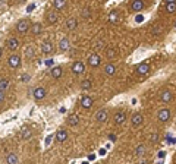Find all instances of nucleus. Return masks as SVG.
Masks as SVG:
<instances>
[{"label":"nucleus","mask_w":176,"mask_h":164,"mask_svg":"<svg viewBox=\"0 0 176 164\" xmlns=\"http://www.w3.org/2000/svg\"><path fill=\"white\" fill-rule=\"evenodd\" d=\"M100 63H101V57L98 56V54H91L89 57H88V65L91 66V68H97V66H100Z\"/></svg>","instance_id":"nucleus-1"},{"label":"nucleus","mask_w":176,"mask_h":164,"mask_svg":"<svg viewBox=\"0 0 176 164\" xmlns=\"http://www.w3.org/2000/svg\"><path fill=\"white\" fill-rule=\"evenodd\" d=\"M72 72H74L75 75H82V73L85 72L84 63H82V62H75V63L72 65Z\"/></svg>","instance_id":"nucleus-2"},{"label":"nucleus","mask_w":176,"mask_h":164,"mask_svg":"<svg viewBox=\"0 0 176 164\" xmlns=\"http://www.w3.org/2000/svg\"><path fill=\"white\" fill-rule=\"evenodd\" d=\"M170 116H172V113H170V110H167V109H162V110L159 111V114H157V117H159L160 122H167V120L170 119Z\"/></svg>","instance_id":"nucleus-3"},{"label":"nucleus","mask_w":176,"mask_h":164,"mask_svg":"<svg viewBox=\"0 0 176 164\" xmlns=\"http://www.w3.org/2000/svg\"><path fill=\"white\" fill-rule=\"evenodd\" d=\"M107 117H109V113H107L106 109H101V110H98V111L95 113V119H97V122H100V123L106 122Z\"/></svg>","instance_id":"nucleus-4"},{"label":"nucleus","mask_w":176,"mask_h":164,"mask_svg":"<svg viewBox=\"0 0 176 164\" xmlns=\"http://www.w3.org/2000/svg\"><path fill=\"white\" fill-rule=\"evenodd\" d=\"M28 28H30V22H28L27 19L19 21V22H18V25H16L18 32H27V29H28Z\"/></svg>","instance_id":"nucleus-5"},{"label":"nucleus","mask_w":176,"mask_h":164,"mask_svg":"<svg viewBox=\"0 0 176 164\" xmlns=\"http://www.w3.org/2000/svg\"><path fill=\"white\" fill-rule=\"evenodd\" d=\"M9 66L10 68H19L21 66V57L16 56V54H12L9 57Z\"/></svg>","instance_id":"nucleus-6"},{"label":"nucleus","mask_w":176,"mask_h":164,"mask_svg":"<svg viewBox=\"0 0 176 164\" xmlns=\"http://www.w3.org/2000/svg\"><path fill=\"white\" fill-rule=\"evenodd\" d=\"M18 47H19V40H18V38L12 37V38L7 40V48H9V50L15 51V50H18Z\"/></svg>","instance_id":"nucleus-7"},{"label":"nucleus","mask_w":176,"mask_h":164,"mask_svg":"<svg viewBox=\"0 0 176 164\" xmlns=\"http://www.w3.org/2000/svg\"><path fill=\"white\" fill-rule=\"evenodd\" d=\"M57 12H54V10H50L48 13H47V24H50V25H53V24H56L57 22Z\"/></svg>","instance_id":"nucleus-8"},{"label":"nucleus","mask_w":176,"mask_h":164,"mask_svg":"<svg viewBox=\"0 0 176 164\" xmlns=\"http://www.w3.org/2000/svg\"><path fill=\"white\" fill-rule=\"evenodd\" d=\"M148 70H150V66L147 63H141V65L136 66V73L138 75H147Z\"/></svg>","instance_id":"nucleus-9"},{"label":"nucleus","mask_w":176,"mask_h":164,"mask_svg":"<svg viewBox=\"0 0 176 164\" xmlns=\"http://www.w3.org/2000/svg\"><path fill=\"white\" fill-rule=\"evenodd\" d=\"M160 98H162L163 103H170L173 100V92L172 91H163L162 95H160Z\"/></svg>","instance_id":"nucleus-10"},{"label":"nucleus","mask_w":176,"mask_h":164,"mask_svg":"<svg viewBox=\"0 0 176 164\" xmlns=\"http://www.w3.org/2000/svg\"><path fill=\"white\" fill-rule=\"evenodd\" d=\"M126 120V113L125 111H118L116 114H115V123H118V124H122V123Z\"/></svg>","instance_id":"nucleus-11"},{"label":"nucleus","mask_w":176,"mask_h":164,"mask_svg":"<svg viewBox=\"0 0 176 164\" xmlns=\"http://www.w3.org/2000/svg\"><path fill=\"white\" fill-rule=\"evenodd\" d=\"M131 9L133 12H139V10H142L144 9V1H141V0H133L131 3Z\"/></svg>","instance_id":"nucleus-12"},{"label":"nucleus","mask_w":176,"mask_h":164,"mask_svg":"<svg viewBox=\"0 0 176 164\" xmlns=\"http://www.w3.org/2000/svg\"><path fill=\"white\" fill-rule=\"evenodd\" d=\"M44 97H45V89L44 88L40 86V88H35L34 89V98L35 100H43Z\"/></svg>","instance_id":"nucleus-13"},{"label":"nucleus","mask_w":176,"mask_h":164,"mask_svg":"<svg viewBox=\"0 0 176 164\" xmlns=\"http://www.w3.org/2000/svg\"><path fill=\"white\" fill-rule=\"evenodd\" d=\"M81 106H82L84 109H91V107H92V98L88 97V95L82 97V100H81Z\"/></svg>","instance_id":"nucleus-14"},{"label":"nucleus","mask_w":176,"mask_h":164,"mask_svg":"<svg viewBox=\"0 0 176 164\" xmlns=\"http://www.w3.org/2000/svg\"><path fill=\"white\" fill-rule=\"evenodd\" d=\"M66 138H68V132H66L65 129H59V130H57V135H56V139H57L59 142H65Z\"/></svg>","instance_id":"nucleus-15"},{"label":"nucleus","mask_w":176,"mask_h":164,"mask_svg":"<svg viewBox=\"0 0 176 164\" xmlns=\"http://www.w3.org/2000/svg\"><path fill=\"white\" fill-rule=\"evenodd\" d=\"M41 51L45 53V54L51 53V51H53V44H51L50 41H44L43 44H41Z\"/></svg>","instance_id":"nucleus-16"},{"label":"nucleus","mask_w":176,"mask_h":164,"mask_svg":"<svg viewBox=\"0 0 176 164\" xmlns=\"http://www.w3.org/2000/svg\"><path fill=\"white\" fill-rule=\"evenodd\" d=\"M18 161H19V158H18V155H16L15 152L7 154V157H6V164H18Z\"/></svg>","instance_id":"nucleus-17"},{"label":"nucleus","mask_w":176,"mask_h":164,"mask_svg":"<svg viewBox=\"0 0 176 164\" xmlns=\"http://www.w3.org/2000/svg\"><path fill=\"white\" fill-rule=\"evenodd\" d=\"M66 28L69 29V31H72V29H75L76 28V25H78V22H76V19L75 18H69L68 21H66Z\"/></svg>","instance_id":"nucleus-18"},{"label":"nucleus","mask_w":176,"mask_h":164,"mask_svg":"<svg viewBox=\"0 0 176 164\" xmlns=\"http://www.w3.org/2000/svg\"><path fill=\"white\" fill-rule=\"evenodd\" d=\"M59 47H60L62 51H68V50L71 48L69 40H68V38H62V40H60V44H59Z\"/></svg>","instance_id":"nucleus-19"},{"label":"nucleus","mask_w":176,"mask_h":164,"mask_svg":"<svg viewBox=\"0 0 176 164\" xmlns=\"http://www.w3.org/2000/svg\"><path fill=\"white\" fill-rule=\"evenodd\" d=\"M104 72H106V75H115V73H116L115 65H112V63L106 65V66H104Z\"/></svg>","instance_id":"nucleus-20"},{"label":"nucleus","mask_w":176,"mask_h":164,"mask_svg":"<svg viewBox=\"0 0 176 164\" xmlns=\"http://www.w3.org/2000/svg\"><path fill=\"white\" fill-rule=\"evenodd\" d=\"M79 123V117L76 116V114H71L69 117H68V124H71V126H76Z\"/></svg>","instance_id":"nucleus-21"},{"label":"nucleus","mask_w":176,"mask_h":164,"mask_svg":"<svg viewBox=\"0 0 176 164\" xmlns=\"http://www.w3.org/2000/svg\"><path fill=\"white\" fill-rule=\"evenodd\" d=\"M142 120H144V117H142L141 114H133V116H132V124H133V126H139V124L142 123Z\"/></svg>","instance_id":"nucleus-22"},{"label":"nucleus","mask_w":176,"mask_h":164,"mask_svg":"<svg viewBox=\"0 0 176 164\" xmlns=\"http://www.w3.org/2000/svg\"><path fill=\"white\" fill-rule=\"evenodd\" d=\"M51 76H53L54 79L60 78V76H62V68H59V66L53 68V69H51Z\"/></svg>","instance_id":"nucleus-23"},{"label":"nucleus","mask_w":176,"mask_h":164,"mask_svg":"<svg viewBox=\"0 0 176 164\" xmlns=\"http://www.w3.org/2000/svg\"><path fill=\"white\" fill-rule=\"evenodd\" d=\"M41 32H43L41 24H34V25H32V34H34V35H40Z\"/></svg>","instance_id":"nucleus-24"},{"label":"nucleus","mask_w":176,"mask_h":164,"mask_svg":"<svg viewBox=\"0 0 176 164\" xmlns=\"http://www.w3.org/2000/svg\"><path fill=\"white\" fill-rule=\"evenodd\" d=\"M9 88V79H0V91L4 92Z\"/></svg>","instance_id":"nucleus-25"},{"label":"nucleus","mask_w":176,"mask_h":164,"mask_svg":"<svg viewBox=\"0 0 176 164\" xmlns=\"http://www.w3.org/2000/svg\"><path fill=\"white\" fill-rule=\"evenodd\" d=\"M53 6H54L56 9H62V7H65V6H66V3H65V0H57V1H54V3H53Z\"/></svg>","instance_id":"nucleus-26"},{"label":"nucleus","mask_w":176,"mask_h":164,"mask_svg":"<svg viewBox=\"0 0 176 164\" xmlns=\"http://www.w3.org/2000/svg\"><path fill=\"white\" fill-rule=\"evenodd\" d=\"M144 151H145V145H138V147L135 148V154H136V155H142Z\"/></svg>","instance_id":"nucleus-27"},{"label":"nucleus","mask_w":176,"mask_h":164,"mask_svg":"<svg viewBox=\"0 0 176 164\" xmlns=\"http://www.w3.org/2000/svg\"><path fill=\"white\" fill-rule=\"evenodd\" d=\"M109 21H110L112 24H115V22L118 21V12H112V13L109 15Z\"/></svg>","instance_id":"nucleus-28"},{"label":"nucleus","mask_w":176,"mask_h":164,"mask_svg":"<svg viewBox=\"0 0 176 164\" xmlns=\"http://www.w3.org/2000/svg\"><path fill=\"white\" fill-rule=\"evenodd\" d=\"M175 9H176L175 3H167V4H166V10H167V12L173 13V12H175Z\"/></svg>","instance_id":"nucleus-29"},{"label":"nucleus","mask_w":176,"mask_h":164,"mask_svg":"<svg viewBox=\"0 0 176 164\" xmlns=\"http://www.w3.org/2000/svg\"><path fill=\"white\" fill-rule=\"evenodd\" d=\"M81 88H82V89H89V88H91V81H88V79L82 81V83H81Z\"/></svg>","instance_id":"nucleus-30"},{"label":"nucleus","mask_w":176,"mask_h":164,"mask_svg":"<svg viewBox=\"0 0 176 164\" xmlns=\"http://www.w3.org/2000/svg\"><path fill=\"white\" fill-rule=\"evenodd\" d=\"M31 130L30 129H24V133H22V139H28V138H31Z\"/></svg>","instance_id":"nucleus-31"},{"label":"nucleus","mask_w":176,"mask_h":164,"mask_svg":"<svg viewBox=\"0 0 176 164\" xmlns=\"http://www.w3.org/2000/svg\"><path fill=\"white\" fill-rule=\"evenodd\" d=\"M115 56H116V50H115V48H109V50H107V57L112 59V57H115Z\"/></svg>","instance_id":"nucleus-32"},{"label":"nucleus","mask_w":176,"mask_h":164,"mask_svg":"<svg viewBox=\"0 0 176 164\" xmlns=\"http://www.w3.org/2000/svg\"><path fill=\"white\" fill-rule=\"evenodd\" d=\"M150 141H151V142H157V141H159V135H157V133H153V135L150 136Z\"/></svg>","instance_id":"nucleus-33"},{"label":"nucleus","mask_w":176,"mask_h":164,"mask_svg":"<svg viewBox=\"0 0 176 164\" xmlns=\"http://www.w3.org/2000/svg\"><path fill=\"white\" fill-rule=\"evenodd\" d=\"M82 16H84V18H89V10H88V9H84V10H82Z\"/></svg>","instance_id":"nucleus-34"},{"label":"nucleus","mask_w":176,"mask_h":164,"mask_svg":"<svg viewBox=\"0 0 176 164\" xmlns=\"http://www.w3.org/2000/svg\"><path fill=\"white\" fill-rule=\"evenodd\" d=\"M32 54H34L32 48H28V50H27V56H32Z\"/></svg>","instance_id":"nucleus-35"},{"label":"nucleus","mask_w":176,"mask_h":164,"mask_svg":"<svg viewBox=\"0 0 176 164\" xmlns=\"http://www.w3.org/2000/svg\"><path fill=\"white\" fill-rule=\"evenodd\" d=\"M3 100H4V92H1V91H0V103H1Z\"/></svg>","instance_id":"nucleus-36"},{"label":"nucleus","mask_w":176,"mask_h":164,"mask_svg":"<svg viewBox=\"0 0 176 164\" xmlns=\"http://www.w3.org/2000/svg\"><path fill=\"white\" fill-rule=\"evenodd\" d=\"M22 81H30V76H28V75H24V76H22Z\"/></svg>","instance_id":"nucleus-37"},{"label":"nucleus","mask_w":176,"mask_h":164,"mask_svg":"<svg viewBox=\"0 0 176 164\" xmlns=\"http://www.w3.org/2000/svg\"><path fill=\"white\" fill-rule=\"evenodd\" d=\"M109 139H110V141H115L116 136H115V135H109Z\"/></svg>","instance_id":"nucleus-38"},{"label":"nucleus","mask_w":176,"mask_h":164,"mask_svg":"<svg viewBox=\"0 0 176 164\" xmlns=\"http://www.w3.org/2000/svg\"><path fill=\"white\" fill-rule=\"evenodd\" d=\"M139 164H150V161H148V160H142Z\"/></svg>","instance_id":"nucleus-39"},{"label":"nucleus","mask_w":176,"mask_h":164,"mask_svg":"<svg viewBox=\"0 0 176 164\" xmlns=\"http://www.w3.org/2000/svg\"><path fill=\"white\" fill-rule=\"evenodd\" d=\"M32 9H34V4H31V6H28V9H27V10L30 12V10H32Z\"/></svg>","instance_id":"nucleus-40"},{"label":"nucleus","mask_w":176,"mask_h":164,"mask_svg":"<svg viewBox=\"0 0 176 164\" xmlns=\"http://www.w3.org/2000/svg\"><path fill=\"white\" fill-rule=\"evenodd\" d=\"M82 164H88V163H82Z\"/></svg>","instance_id":"nucleus-41"},{"label":"nucleus","mask_w":176,"mask_h":164,"mask_svg":"<svg viewBox=\"0 0 176 164\" xmlns=\"http://www.w3.org/2000/svg\"><path fill=\"white\" fill-rule=\"evenodd\" d=\"M0 54H1V50H0Z\"/></svg>","instance_id":"nucleus-42"}]
</instances>
